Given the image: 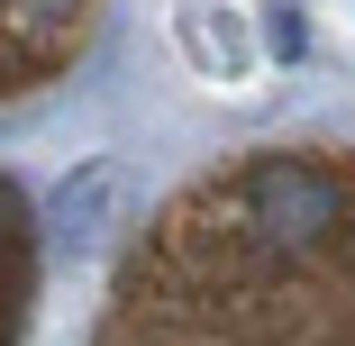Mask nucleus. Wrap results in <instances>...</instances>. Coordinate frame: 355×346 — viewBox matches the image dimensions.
Segmentation results:
<instances>
[{
    "mask_svg": "<svg viewBox=\"0 0 355 346\" xmlns=\"http://www.w3.org/2000/svg\"><path fill=\"white\" fill-rule=\"evenodd\" d=\"M92 28V0H0V101L37 92L73 64ZM28 283H37V237H28V200L19 182H0V346H19L28 319Z\"/></svg>",
    "mask_w": 355,
    "mask_h": 346,
    "instance_id": "nucleus-2",
    "label": "nucleus"
},
{
    "mask_svg": "<svg viewBox=\"0 0 355 346\" xmlns=\"http://www.w3.org/2000/svg\"><path fill=\"white\" fill-rule=\"evenodd\" d=\"M101 346H355V146H282L173 191Z\"/></svg>",
    "mask_w": 355,
    "mask_h": 346,
    "instance_id": "nucleus-1",
    "label": "nucleus"
},
{
    "mask_svg": "<svg viewBox=\"0 0 355 346\" xmlns=\"http://www.w3.org/2000/svg\"><path fill=\"white\" fill-rule=\"evenodd\" d=\"M301 37H310L301 10H273V55H301Z\"/></svg>",
    "mask_w": 355,
    "mask_h": 346,
    "instance_id": "nucleus-3",
    "label": "nucleus"
}]
</instances>
